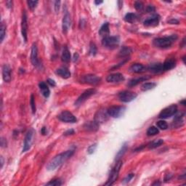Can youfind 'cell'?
Here are the masks:
<instances>
[{"label":"cell","mask_w":186,"mask_h":186,"mask_svg":"<svg viewBox=\"0 0 186 186\" xmlns=\"http://www.w3.org/2000/svg\"><path fill=\"white\" fill-rule=\"evenodd\" d=\"M74 153V151H72V150H69V151H67L66 152L57 155L56 156H55L49 162V164L47 166V170L53 171V170L56 169L57 168L61 166L64 162H66L68 159H70L73 156Z\"/></svg>","instance_id":"cell-1"},{"label":"cell","mask_w":186,"mask_h":186,"mask_svg":"<svg viewBox=\"0 0 186 186\" xmlns=\"http://www.w3.org/2000/svg\"><path fill=\"white\" fill-rule=\"evenodd\" d=\"M177 39V35H172L169 37L156 38L154 39L153 44L155 47L160 49H167L172 46L173 42Z\"/></svg>","instance_id":"cell-2"},{"label":"cell","mask_w":186,"mask_h":186,"mask_svg":"<svg viewBox=\"0 0 186 186\" xmlns=\"http://www.w3.org/2000/svg\"><path fill=\"white\" fill-rule=\"evenodd\" d=\"M123 165V162L121 160L116 161V165L114 166V167L113 168V169L111 170V173H110L109 177H108V181H107L106 183L105 184V185H112L114 184V182L117 180L118 177H119V173L120 171V169L121 168Z\"/></svg>","instance_id":"cell-3"},{"label":"cell","mask_w":186,"mask_h":186,"mask_svg":"<svg viewBox=\"0 0 186 186\" xmlns=\"http://www.w3.org/2000/svg\"><path fill=\"white\" fill-rule=\"evenodd\" d=\"M102 45L109 50H114L119 45V38L118 37H104L102 41Z\"/></svg>","instance_id":"cell-4"},{"label":"cell","mask_w":186,"mask_h":186,"mask_svg":"<svg viewBox=\"0 0 186 186\" xmlns=\"http://www.w3.org/2000/svg\"><path fill=\"white\" fill-rule=\"evenodd\" d=\"M177 112V106L176 105H171L162 110L159 115L161 119H166L175 115Z\"/></svg>","instance_id":"cell-5"},{"label":"cell","mask_w":186,"mask_h":186,"mask_svg":"<svg viewBox=\"0 0 186 186\" xmlns=\"http://www.w3.org/2000/svg\"><path fill=\"white\" fill-rule=\"evenodd\" d=\"M126 111L124 106H111L107 110L108 115L113 118H120Z\"/></svg>","instance_id":"cell-6"},{"label":"cell","mask_w":186,"mask_h":186,"mask_svg":"<svg viewBox=\"0 0 186 186\" xmlns=\"http://www.w3.org/2000/svg\"><path fill=\"white\" fill-rule=\"evenodd\" d=\"M96 92H97V91H96L95 89H87V90L84 91V92L78 97V99L76 100V102H75L76 106H79V105L84 103L87 100H88V98H89L91 96L95 94Z\"/></svg>","instance_id":"cell-7"},{"label":"cell","mask_w":186,"mask_h":186,"mask_svg":"<svg viewBox=\"0 0 186 186\" xmlns=\"http://www.w3.org/2000/svg\"><path fill=\"white\" fill-rule=\"evenodd\" d=\"M138 94L134 92H131V91L125 90L121 92L118 95L119 99L123 102H130L132 100H135L137 97Z\"/></svg>","instance_id":"cell-8"},{"label":"cell","mask_w":186,"mask_h":186,"mask_svg":"<svg viewBox=\"0 0 186 186\" xmlns=\"http://www.w3.org/2000/svg\"><path fill=\"white\" fill-rule=\"evenodd\" d=\"M58 118L59 120L61 121H63L66 123H76L77 121V119L76 116L70 111H64L61 112L59 115H58Z\"/></svg>","instance_id":"cell-9"},{"label":"cell","mask_w":186,"mask_h":186,"mask_svg":"<svg viewBox=\"0 0 186 186\" xmlns=\"http://www.w3.org/2000/svg\"><path fill=\"white\" fill-rule=\"evenodd\" d=\"M21 34L23 37L24 42H26L28 40V18L27 14L26 11H23V15H22L21 20Z\"/></svg>","instance_id":"cell-10"},{"label":"cell","mask_w":186,"mask_h":186,"mask_svg":"<svg viewBox=\"0 0 186 186\" xmlns=\"http://www.w3.org/2000/svg\"><path fill=\"white\" fill-rule=\"evenodd\" d=\"M81 81L83 83L88 84L90 85H97L101 81V79L100 77L97 76L94 74H87L85 75L81 79Z\"/></svg>","instance_id":"cell-11"},{"label":"cell","mask_w":186,"mask_h":186,"mask_svg":"<svg viewBox=\"0 0 186 186\" xmlns=\"http://www.w3.org/2000/svg\"><path fill=\"white\" fill-rule=\"evenodd\" d=\"M31 63L35 67H40V61H39V58H38V49L36 44H33L32 47H31Z\"/></svg>","instance_id":"cell-12"},{"label":"cell","mask_w":186,"mask_h":186,"mask_svg":"<svg viewBox=\"0 0 186 186\" xmlns=\"http://www.w3.org/2000/svg\"><path fill=\"white\" fill-rule=\"evenodd\" d=\"M108 113L107 112V110L100 109L97 111L94 116V121L97 124H102V123L105 122L108 119Z\"/></svg>","instance_id":"cell-13"},{"label":"cell","mask_w":186,"mask_h":186,"mask_svg":"<svg viewBox=\"0 0 186 186\" xmlns=\"http://www.w3.org/2000/svg\"><path fill=\"white\" fill-rule=\"evenodd\" d=\"M33 136H34V130H30L27 132L26 135V138L24 140V144H23V152H26L28 151L31 147V144H32L33 141Z\"/></svg>","instance_id":"cell-14"},{"label":"cell","mask_w":186,"mask_h":186,"mask_svg":"<svg viewBox=\"0 0 186 186\" xmlns=\"http://www.w3.org/2000/svg\"><path fill=\"white\" fill-rule=\"evenodd\" d=\"M124 80V76L119 73L112 74L108 75L106 78V81L109 83H119Z\"/></svg>","instance_id":"cell-15"},{"label":"cell","mask_w":186,"mask_h":186,"mask_svg":"<svg viewBox=\"0 0 186 186\" xmlns=\"http://www.w3.org/2000/svg\"><path fill=\"white\" fill-rule=\"evenodd\" d=\"M71 16L69 15V13L68 12H66V14L64 15L63 18V23H62V28H63V33H67L68 31L69 30V28L71 27Z\"/></svg>","instance_id":"cell-16"},{"label":"cell","mask_w":186,"mask_h":186,"mask_svg":"<svg viewBox=\"0 0 186 186\" xmlns=\"http://www.w3.org/2000/svg\"><path fill=\"white\" fill-rule=\"evenodd\" d=\"M159 20H160V18L158 15H155L154 16L151 17V18L146 19L144 22H143V24L145 26H156L159 25Z\"/></svg>","instance_id":"cell-17"},{"label":"cell","mask_w":186,"mask_h":186,"mask_svg":"<svg viewBox=\"0 0 186 186\" xmlns=\"http://www.w3.org/2000/svg\"><path fill=\"white\" fill-rule=\"evenodd\" d=\"M148 70L154 74L162 73V72L164 71L163 64L159 63H152V64H151L149 67H148Z\"/></svg>","instance_id":"cell-18"},{"label":"cell","mask_w":186,"mask_h":186,"mask_svg":"<svg viewBox=\"0 0 186 186\" xmlns=\"http://www.w3.org/2000/svg\"><path fill=\"white\" fill-rule=\"evenodd\" d=\"M84 128L85 130L88 132H96L99 130V124H97L96 121H88L85 123L84 125Z\"/></svg>","instance_id":"cell-19"},{"label":"cell","mask_w":186,"mask_h":186,"mask_svg":"<svg viewBox=\"0 0 186 186\" xmlns=\"http://www.w3.org/2000/svg\"><path fill=\"white\" fill-rule=\"evenodd\" d=\"M2 78L5 82L11 81V69L7 65H4L2 67Z\"/></svg>","instance_id":"cell-20"},{"label":"cell","mask_w":186,"mask_h":186,"mask_svg":"<svg viewBox=\"0 0 186 186\" xmlns=\"http://www.w3.org/2000/svg\"><path fill=\"white\" fill-rule=\"evenodd\" d=\"M150 78H151L150 76H141L140 77V78L132 79H131L130 81L127 83V86H128L129 87H133L139 84L140 83L143 82V81H147V80H149Z\"/></svg>","instance_id":"cell-21"},{"label":"cell","mask_w":186,"mask_h":186,"mask_svg":"<svg viewBox=\"0 0 186 186\" xmlns=\"http://www.w3.org/2000/svg\"><path fill=\"white\" fill-rule=\"evenodd\" d=\"M163 64V69L164 71H169L171 69L174 68L176 66V61L173 58H168L167 60L164 61Z\"/></svg>","instance_id":"cell-22"},{"label":"cell","mask_w":186,"mask_h":186,"mask_svg":"<svg viewBox=\"0 0 186 186\" xmlns=\"http://www.w3.org/2000/svg\"><path fill=\"white\" fill-rule=\"evenodd\" d=\"M146 68L144 66L142 65L140 63H135L130 67V70L132 73H136V74H140L143 73L146 71Z\"/></svg>","instance_id":"cell-23"},{"label":"cell","mask_w":186,"mask_h":186,"mask_svg":"<svg viewBox=\"0 0 186 186\" xmlns=\"http://www.w3.org/2000/svg\"><path fill=\"white\" fill-rule=\"evenodd\" d=\"M39 89H40L41 92L43 94L44 97H45L46 98L49 97V96H50V90L46 83L44 82V81H41L39 84Z\"/></svg>","instance_id":"cell-24"},{"label":"cell","mask_w":186,"mask_h":186,"mask_svg":"<svg viewBox=\"0 0 186 186\" xmlns=\"http://www.w3.org/2000/svg\"><path fill=\"white\" fill-rule=\"evenodd\" d=\"M56 74L63 79H68L71 77V72L64 67L57 69Z\"/></svg>","instance_id":"cell-25"},{"label":"cell","mask_w":186,"mask_h":186,"mask_svg":"<svg viewBox=\"0 0 186 186\" xmlns=\"http://www.w3.org/2000/svg\"><path fill=\"white\" fill-rule=\"evenodd\" d=\"M109 23H103V25L100 27V30H99V34L102 37H108L109 35Z\"/></svg>","instance_id":"cell-26"},{"label":"cell","mask_w":186,"mask_h":186,"mask_svg":"<svg viewBox=\"0 0 186 186\" xmlns=\"http://www.w3.org/2000/svg\"><path fill=\"white\" fill-rule=\"evenodd\" d=\"M71 59V58L70 52H69L68 49L66 47L63 49V51L62 56H61V60L64 63H69Z\"/></svg>","instance_id":"cell-27"},{"label":"cell","mask_w":186,"mask_h":186,"mask_svg":"<svg viewBox=\"0 0 186 186\" xmlns=\"http://www.w3.org/2000/svg\"><path fill=\"white\" fill-rule=\"evenodd\" d=\"M183 115H177L174 119L172 122L173 127H179L183 124Z\"/></svg>","instance_id":"cell-28"},{"label":"cell","mask_w":186,"mask_h":186,"mask_svg":"<svg viewBox=\"0 0 186 186\" xmlns=\"http://www.w3.org/2000/svg\"><path fill=\"white\" fill-rule=\"evenodd\" d=\"M127 148H128V146H127V143H125L124 145H123L122 146H121V149L119 150V152L117 153V154L116 155V161H119L120 160V159L121 158V157L124 156V154H125L126 151H127Z\"/></svg>","instance_id":"cell-29"},{"label":"cell","mask_w":186,"mask_h":186,"mask_svg":"<svg viewBox=\"0 0 186 186\" xmlns=\"http://www.w3.org/2000/svg\"><path fill=\"white\" fill-rule=\"evenodd\" d=\"M156 86V83L154 82H147L145 83L141 86V90L143 92H146V91L151 90V89H154Z\"/></svg>","instance_id":"cell-30"},{"label":"cell","mask_w":186,"mask_h":186,"mask_svg":"<svg viewBox=\"0 0 186 186\" xmlns=\"http://www.w3.org/2000/svg\"><path fill=\"white\" fill-rule=\"evenodd\" d=\"M163 143H164V140L162 139L155 140H154V141L151 142V143L149 145V149H156V148H158L160 146H161Z\"/></svg>","instance_id":"cell-31"},{"label":"cell","mask_w":186,"mask_h":186,"mask_svg":"<svg viewBox=\"0 0 186 186\" xmlns=\"http://www.w3.org/2000/svg\"><path fill=\"white\" fill-rule=\"evenodd\" d=\"M131 53H132V50H131L130 47H124L121 49L119 56L121 57V58H124V57H127L130 56Z\"/></svg>","instance_id":"cell-32"},{"label":"cell","mask_w":186,"mask_h":186,"mask_svg":"<svg viewBox=\"0 0 186 186\" xmlns=\"http://www.w3.org/2000/svg\"><path fill=\"white\" fill-rule=\"evenodd\" d=\"M137 20V15L134 13H127L124 17V20L128 23H134Z\"/></svg>","instance_id":"cell-33"},{"label":"cell","mask_w":186,"mask_h":186,"mask_svg":"<svg viewBox=\"0 0 186 186\" xmlns=\"http://www.w3.org/2000/svg\"><path fill=\"white\" fill-rule=\"evenodd\" d=\"M159 133V129L157 128L156 127H154V126L150 127L149 128V130H147L148 136H154V135H158Z\"/></svg>","instance_id":"cell-34"},{"label":"cell","mask_w":186,"mask_h":186,"mask_svg":"<svg viewBox=\"0 0 186 186\" xmlns=\"http://www.w3.org/2000/svg\"><path fill=\"white\" fill-rule=\"evenodd\" d=\"M0 31H1V34H0V41H1V42H2L6 34V25L4 24L3 22H1V23Z\"/></svg>","instance_id":"cell-35"},{"label":"cell","mask_w":186,"mask_h":186,"mask_svg":"<svg viewBox=\"0 0 186 186\" xmlns=\"http://www.w3.org/2000/svg\"><path fill=\"white\" fill-rule=\"evenodd\" d=\"M156 125H157V127L160 129V130H166L168 128V124L166 122V121L164 120H160V121H157Z\"/></svg>","instance_id":"cell-36"},{"label":"cell","mask_w":186,"mask_h":186,"mask_svg":"<svg viewBox=\"0 0 186 186\" xmlns=\"http://www.w3.org/2000/svg\"><path fill=\"white\" fill-rule=\"evenodd\" d=\"M30 104H31V111H32L33 114H35L36 111H37V108H36V103H35V97L33 94L31 95V100H30Z\"/></svg>","instance_id":"cell-37"},{"label":"cell","mask_w":186,"mask_h":186,"mask_svg":"<svg viewBox=\"0 0 186 186\" xmlns=\"http://www.w3.org/2000/svg\"><path fill=\"white\" fill-rule=\"evenodd\" d=\"M89 55L91 56H95L97 54V47H96L95 44L91 42L90 45H89Z\"/></svg>","instance_id":"cell-38"},{"label":"cell","mask_w":186,"mask_h":186,"mask_svg":"<svg viewBox=\"0 0 186 186\" xmlns=\"http://www.w3.org/2000/svg\"><path fill=\"white\" fill-rule=\"evenodd\" d=\"M62 185V182L60 179H54L47 183V185H53V186H60Z\"/></svg>","instance_id":"cell-39"},{"label":"cell","mask_w":186,"mask_h":186,"mask_svg":"<svg viewBox=\"0 0 186 186\" xmlns=\"http://www.w3.org/2000/svg\"><path fill=\"white\" fill-rule=\"evenodd\" d=\"M38 2V1H31V0H29V1H27V4L28 6V8H29L31 10H34V9L37 7Z\"/></svg>","instance_id":"cell-40"},{"label":"cell","mask_w":186,"mask_h":186,"mask_svg":"<svg viewBox=\"0 0 186 186\" xmlns=\"http://www.w3.org/2000/svg\"><path fill=\"white\" fill-rule=\"evenodd\" d=\"M96 149H97V143H94V144L91 145V146H89V148H88L87 153L89 154H92L93 153H94V151H95Z\"/></svg>","instance_id":"cell-41"},{"label":"cell","mask_w":186,"mask_h":186,"mask_svg":"<svg viewBox=\"0 0 186 186\" xmlns=\"http://www.w3.org/2000/svg\"><path fill=\"white\" fill-rule=\"evenodd\" d=\"M143 7H144V5H143L142 1H135V7L137 10H142V9H143Z\"/></svg>","instance_id":"cell-42"},{"label":"cell","mask_w":186,"mask_h":186,"mask_svg":"<svg viewBox=\"0 0 186 186\" xmlns=\"http://www.w3.org/2000/svg\"><path fill=\"white\" fill-rule=\"evenodd\" d=\"M134 176H135V174H128V175H127V177L124 178V180H123V182H124V183H127V182H130L131 180H132V178L134 177Z\"/></svg>","instance_id":"cell-43"},{"label":"cell","mask_w":186,"mask_h":186,"mask_svg":"<svg viewBox=\"0 0 186 186\" xmlns=\"http://www.w3.org/2000/svg\"><path fill=\"white\" fill-rule=\"evenodd\" d=\"M60 6H61V1H55V10L56 12H58V11H59Z\"/></svg>","instance_id":"cell-44"},{"label":"cell","mask_w":186,"mask_h":186,"mask_svg":"<svg viewBox=\"0 0 186 186\" xmlns=\"http://www.w3.org/2000/svg\"><path fill=\"white\" fill-rule=\"evenodd\" d=\"M47 83H48L51 87H56V81L53 79H47Z\"/></svg>","instance_id":"cell-45"},{"label":"cell","mask_w":186,"mask_h":186,"mask_svg":"<svg viewBox=\"0 0 186 186\" xmlns=\"http://www.w3.org/2000/svg\"><path fill=\"white\" fill-rule=\"evenodd\" d=\"M74 134V130H69L66 131V132H64V135L65 136H68V135H72Z\"/></svg>","instance_id":"cell-46"},{"label":"cell","mask_w":186,"mask_h":186,"mask_svg":"<svg viewBox=\"0 0 186 186\" xmlns=\"http://www.w3.org/2000/svg\"><path fill=\"white\" fill-rule=\"evenodd\" d=\"M1 147H7V141L4 138H1Z\"/></svg>","instance_id":"cell-47"},{"label":"cell","mask_w":186,"mask_h":186,"mask_svg":"<svg viewBox=\"0 0 186 186\" xmlns=\"http://www.w3.org/2000/svg\"><path fill=\"white\" fill-rule=\"evenodd\" d=\"M155 11V7L152 5H149L147 7V12H154Z\"/></svg>","instance_id":"cell-48"},{"label":"cell","mask_w":186,"mask_h":186,"mask_svg":"<svg viewBox=\"0 0 186 186\" xmlns=\"http://www.w3.org/2000/svg\"><path fill=\"white\" fill-rule=\"evenodd\" d=\"M168 23H169V24H178V23H179V21H178L177 20H176V19H171L170 20H169Z\"/></svg>","instance_id":"cell-49"},{"label":"cell","mask_w":186,"mask_h":186,"mask_svg":"<svg viewBox=\"0 0 186 186\" xmlns=\"http://www.w3.org/2000/svg\"><path fill=\"white\" fill-rule=\"evenodd\" d=\"M41 132H42V135H47V130L46 127H43V128L42 129V130H41Z\"/></svg>","instance_id":"cell-50"},{"label":"cell","mask_w":186,"mask_h":186,"mask_svg":"<svg viewBox=\"0 0 186 186\" xmlns=\"http://www.w3.org/2000/svg\"><path fill=\"white\" fill-rule=\"evenodd\" d=\"M78 58H79V55H78V53H76L75 54H74V61H76L77 60H78Z\"/></svg>","instance_id":"cell-51"},{"label":"cell","mask_w":186,"mask_h":186,"mask_svg":"<svg viewBox=\"0 0 186 186\" xmlns=\"http://www.w3.org/2000/svg\"><path fill=\"white\" fill-rule=\"evenodd\" d=\"M118 4H119V8H121V6H122V4H123V1H118Z\"/></svg>","instance_id":"cell-52"},{"label":"cell","mask_w":186,"mask_h":186,"mask_svg":"<svg viewBox=\"0 0 186 186\" xmlns=\"http://www.w3.org/2000/svg\"><path fill=\"white\" fill-rule=\"evenodd\" d=\"M3 164H4V160H3V157L1 156V167L2 168Z\"/></svg>","instance_id":"cell-53"},{"label":"cell","mask_w":186,"mask_h":186,"mask_svg":"<svg viewBox=\"0 0 186 186\" xmlns=\"http://www.w3.org/2000/svg\"><path fill=\"white\" fill-rule=\"evenodd\" d=\"M94 3H95V4H100L102 3V1H95Z\"/></svg>","instance_id":"cell-54"},{"label":"cell","mask_w":186,"mask_h":186,"mask_svg":"<svg viewBox=\"0 0 186 186\" xmlns=\"http://www.w3.org/2000/svg\"><path fill=\"white\" fill-rule=\"evenodd\" d=\"M180 104H182V105H186L185 100H182V101H180Z\"/></svg>","instance_id":"cell-55"},{"label":"cell","mask_w":186,"mask_h":186,"mask_svg":"<svg viewBox=\"0 0 186 186\" xmlns=\"http://www.w3.org/2000/svg\"><path fill=\"white\" fill-rule=\"evenodd\" d=\"M161 185V183H160V182H154V184H153V185Z\"/></svg>","instance_id":"cell-56"}]
</instances>
